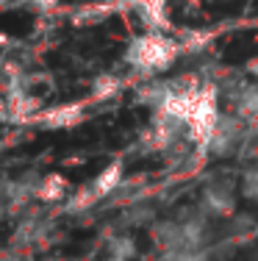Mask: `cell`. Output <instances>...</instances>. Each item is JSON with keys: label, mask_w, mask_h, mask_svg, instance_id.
I'll list each match as a JSON object with an SVG mask.
<instances>
[{"label": "cell", "mask_w": 258, "mask_h": 261, "mask_svg": "<svg viewBox=\"0 0 258 261\" xmlns=\"http://www.w3.org/2000/svg\"><path fill=\"white\" fill-rule=\"evenodd\" d=\"M208 220L200 206L181 208L178 214L156 220L150 225V239L158 247V253H175V250H206L208 247Z\"/></svg>", "instance_id": "obj_1"}, {"label": "cell", "mask_w": 258, "mask_h": 261, "mask_svg": "<svg viewBox=\"0 0 258 261\" xmlns=\"http://www.w3.org/2000/svg\"><path fill=\"white\" fill-rule=\"evenodd\" d=\"M178 56H181V45L172 36L161 34V31H145L128 42L122 61L136 78L153 81L156 75L167 72L178 61Z\"/></svg>", "instance_id": "obj_2"}, {"label": "cell", "mask_w": 258, "mask_h": 261, "mask_svg": "<svg viewBox=\"0 0 258 261\" xmlns=\"http://www.w3.org/2000/svg\"><path fill=\"white\" fill-rule=\"evenodd\" d=\"M222 120V109H219V89L214 84H200L197 97H194L192 114H189V142L200 153V147L208 142L214 134L217 122Z\"/></svg>", "instance_id": "obj_3"}, {"label": "cell", "mask_w": 258, "mask_h": 261, "mask_svg": "<svg viewBox=\"0 0 258 261\" xmlns=\"http://www.w3.org/2000/svg\"><path fill=\"white\" fill-rule=\"evenodd\" d=\"M250 128L247 122L242 120V117H236L231 111V114H222V120L217 122V128H214V134L208 136V142L200 147V156L206 159H225L231 156V153H239L244 147V142L250 139Z\"/></svg>", "instance_id": "obj_4"}, {"label": "cell", "mask_w": 258, "mask_h": 261, "mask_svg": "<svg viewBox=\"0 0 258 261\" xmlns=\"http://www.w3.org/2000/svg\"><path fill=\"white\" fill-rule=\"evenodd\" d=\"M197 206L206 211L211 220H231L236 214V186L228 178H208L200 186Z\"/></svg>", "instance_id": "obj_5"}, {"label": "cell", "mask_w": 258, "mask_h": 261, "mask_svg": "<svg viewBox=\"0 0 258 261\" xmlns=\"http://www.w3.org/2000/svg\"><path fill=\"white\" fill-rule=\"evenodd\" d=\"M122 181H125V164H122V161H111L108 167H103L100 175L86 186L81 195L72 197L70 206H67V211H83V208L95 206L97 200H106V197L117 195L120 186H122Z\"/></svg>", "instance_id": "obj_6"}, {"label": "cell", "mask_w": 258, "mask_h": 261, "mask_svg": "<svg viewBox=\"0 0 258 261\" xmlns=\"http://www.w3.org/2000/svg\"><path fill=\"white\" fill-rule=\"evenodd\" d=\"M50 236H53V220H47V217H42V214H25L14 225L11 247L34 253V250H39V247L50 245Z\"/></svg>", "instance_id": "obj_7"}, {"label": "cell", "mask_w": 258, "mask_h": 261, "mask_svg": "<svg viewBox=\"0 0 258 261\" xmlns=\"http://www.w3.org/2000/svg\"><path fill=\"white\" fill-rule=\"evenodd\" d=\"M231 109L236 117H242L247 125H258V81L253 78H236L225 86Z\"/></svg>", "instance_id": "obj_8"}, {"label": "cell", "mask_w": 258, "mask_h": 261, "mask_svg": "<svg viewBox=\"0 0 258 261\" xmlns=\"http://www.w3.org/2000/svg\"><path fill=\"white\" fill-rule=\"evenodd\" d=\"M103 261H133L139 256V242L131 231H111L100 247Z\"/></svg>", "instance_id": "obj_9"}, {"label": "cell", "mask_w": 258, "mask_h": 261, "mask_svg": "<svg viewBox=\"0 0 258 261\" xmlns=\"http://www.w3.org/2000/svg\"><path fill=\"white\" fill-rule=\"evenodd\" d=\"M120 220H122L120 222L122 231H128V228H150L158 217H156V208L147 200H131L120 211Z\"/></svg>", "instance_id": "obj_10"}, {"label": "cell", "mask_w": 258, "mask_h": 261, "mask_svg": "<svg viewBox=\"0 0 258 261\" xmlns=\"http://www.w3.org/2000/svg\"><path fill=\"white\" fill-rule=\"evenodd\" d=\"M67 195H70V184H67L61 175H42L39 189H36V200L39 203H45V206L61 203Z\"/></svg>", "instance_id": "obj_11"}, {"label": "cell", "mask_w": 258, "mask_h": 261, "mask_svg": "<svg viewBox=\"0 0 258 261\" xmlns=\"http://www.w3.org/2000/svg\"><path fill=\"white\" fill-rule=\"evenodd\" d=\"M83 117V106H59V109H47L42 114V125L47 128H70Z\"/></svg>", "instance_id": "obj_12"}, {"label": "cell", "mask_w": 258, "mask_h": 261, "mask_svg": "<svg viewBox=\"0 0 258 261\" xmlns=\"http://www.w3.org/2000/svg\"><path fill=\"white\" fill-rule=\"evenodd\" d=\"M122 86H125V81L120 75H114V72H103V75H97L92 81V97L95 100H111L122 92Z\"/></svg>", "instance_id": "obj_13"}, {"label": "cell", "mask_w": 258, "mask_h": 261, "mask_svg": "<svg viewBox=\"0 0 258 261\" xmlns=\"http://www.w3.org/2000/svg\"><path fill=\"white\" fill-rule=\"evenodd\" d=\"M239 195L247 203L258 206V161H253V164H247L242 170V175H239Z\"/></svg>", "instance_id": "obj_14"}, {"label": "cell", "mask_w": 258, "mask_h": 261, "mask_svg": "<svg viewBox=\"0 0 258 261\" xmlns=\"http://www.w3.org/2000/svg\"><path fill=\"white\" fill-rule=\"evenodd\" d=\"M228 233L233 236V239H244V236H253V233H255V217L236 211V214H233L231 220H228Z\"/></svg>", "instance_id": "obj_15"}, {"label": "cell", "mask_w": 258, "mask_h": 261, "mask_svg": "<svg viewBox=\"0 0 258 261\" xmlns=\"http://www.w3.org/2000/svg\"><path fill=\"white\" fill-rule=\"evenodd\" d=\"M156 261H214L211 253L206 250H175V253H158Z\"/></svg>", "instance_id": "obj_16"}, {"label": "cell", "mask_w": 258, "mask_h": 261, "mask_svg": "<svg viewBox=\"0 0 258 261\" xmlns=\"http://www.w3.org/2000/svg\"><path fill=\"white\" fill-rule=\"evenodd\" d=\"M0 261H31V253L17 250V247H6V250H0Z\"/></svg>", "instance_id": "obj_17"}, {"label": "cell", "mask_w": 258, "mask_h": 261, "mask_svg": "<svg viewBox=\"0 0 258 261\" xmlns=\"http://www.w3.org/2000/svg\"><path fill=\"white\" fill-rule=\"evenodd\" d=\"M22 3L34 6V9H39V11H50V9L59 6V0H22Z\"/></svg>", "instance_id": "obj_18"}, {"label": "cell", "mask_w": 258, "mask_h": 261, "mask_svg": "<svg viewBox=\"0 0 258 261\" xmlns=\"http://www.w3.org/2000/svg\"><path fill=\"white\" fill-rule=\"evenodd\" d=\"M250 261H258V256H255V258H250Z\"/></svg>", "instance_id": "obj_19"}]
</instances>
